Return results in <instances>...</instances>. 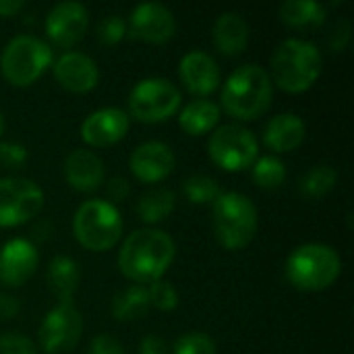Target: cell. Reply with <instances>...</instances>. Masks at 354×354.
<instances>
[{
  "mask_svg": "<svg viewBox=\"0 0 354 354\" xmlns=\"http://www.w3.org/2000/svg\"><path fill=\"white\" fill-rule=\"evenodd\" d=\"M212 220L216 239L230 251L245 249L255 239L259 224L255 203L239 191H226L218 195V199L212 203Z\"/></svg>",
  "mask_w": 354,
  "mask_h": 354,
  "instance_id": "5b68a950",
  "label": "cell"
},
{
  "mask_svg": "<svg viewBox=\"0 0 354 354\" xmlns=\"http://www.w3.org/2000/svg\"><path fill=\"white\" fill-rule=\"evenodd\" d=\"M274 97V83L261 64L247 62L230 73L222 87V108L239 120L261 116Z\"/></svg>",
  "mask_w": 354,
  "mask_h": 354,
  "instance_id": "3957f363",
  "label": "cell"
},
{
  "mask_svg": "<svg viewBox=\"0 0 354 354\" xmlns=\"http://www.w3.org/2000/svg\"><path fill=\"white\" fill-rule=\"evenodd\" d=\"M209 158L228 172H239L245 168H251L259 153V143L243 124H218L207 141Z\"/></svg>",
  "mask_w": 354,
  "mask_h": 354,
  "instance_id": "9c48e42d",
  "label": "cell"
},
{
  "mask_svg": "<svg viewBox=\"0 0 354 354\" xmlns=\"http://www.w3.org/2000/svg\"><path fill=\"white\" fill-rule=\"evenodd\" d=\"M174 255L176 245L168 232L158 228H139L124 239L118 251V268L129 280L143 286L162 280L172 266Z\"/></svg>",
  "mask_w": 354,
  "mask_h": 354,
  "instance_id": "6da1fadb",
  "label": "cell"
},
{
  "mask_svg": "<svg viewBox=\"0 0 354 354\" xmlns=\"http://www.w3.org/2000/svg\"><path fill=\"white\" fill-rule=\"evenodd\" d=\"M54 79L68 91H91L100 81V68L95 60L79 50H66L52 62Z\"/></svg>",
  "mask_w": 354,
  "mask_h": 354,
  "instance_id": "5bb4252c",
  "label": "cell"
},
{
  "mask_svg": "<svg viewBox=\"0 0 354 354\" xmlns=\"http://www.w3.org/2000/svg\"><path fill=\"white\" fill-rule=\"evenodd\" d=\"M89 25V12L83 2L62 0L56 2L46 15V35L60 48H71L83 39Z\"/></svg>",
  "mask_w": 354,
  "mask_h": 354,
  "instance_id": "7c38bea8",
  "label": "cell"
},
{
  "mask_svg": "<svg viewBox=\"0 0 354 354\" xmlns=\"http://www.w3.org/2000/svg\"><path fill=\"white\" fill-rule=\"evenodd\" d=\"M106 193H108V197H110V203L122 201V199H127L129 193H131V183H129L124 176H114V178L108 180Z\"/></svg>",
  "mask_w": 354,
  "mask_h": 354,
  "instance_id": "8d00e7d4",
  "label": "cell"
},
{
  "mask_svg": "<svg viewBox=\"0 0 354 354\" xmlns=\"http://www.w3.org/2000/svg\"><path fill=\"white\" fill-rule=\"evenodd\" d=\"M284 274L299 290H324L340 278L342 257L326 243H305L290 251Z\"/></svg>",
  "mask_w": 354,
  "mask_h": 354,
  "instance_id": "277c9868",
  "label": "cell"
},
{
  "mask_svg": "<svg viewBox=\"0 0 354 354\" xmlns=\"http://www.w3.org/2000/svg\"><path fill=\"white\" fill-rule=\"evenodd\" d=\"M127 27H131V31L137 37H141L143 41L162 44L174 35L176 19L166 4L156 2V0H147V2H139L131 10Z\"/></svg>",
  "mask_w": 354,
  "mask_h": 354,
  "instance_id": "4fadbf2b",
  "label": "cell"
},
{
  "mask_svg": "<svg viewBox=\"0 0 354 354\" xmlns=\"http://www.w3.org/2000/svg\"><path fill=\"white\" fill-rule=\"evenodd\" d=\"M172 354H216V342L205 332H189L174 342Z\"/></svg>",
  "mask_w": 354,
  "mask_h": 354,
  "instance_id": "f546056e",
  "label": "cell"
},
{
  "mask_svg": "<svg viewBox=\"0 0 354 354\" xmlns=\"http://www.w3.org/2000/svg\"><path fill=\"white\" fill-rule=\"evenodd\" d=\"M180 89L166 77H145L129 93V112L141 122H162L180 108Z\"/></svg>",
  "mask_w": 354,
  "mask_h": 354,
  "instance_id": "ba28073f",
  "label": "cell"
},
{
  "mask_svg": "<svg viewBox=\"0 0 354 354\" xmlns=\"http://www.w3.org/2000/svg\"><path fill=\"white\" fill-rule=\"evenodd\" d=\"M129 166L133 176L141 183H160L172 174L176 166V156L168 143L153 139L133 149Z\"/></svg>",
  "mask_w": 354,
  "mask_h": 354,
  "instance_id": "9a60e30c",
  "label": "cell"
},
{
  "mask_svg": "<svg viewBox=\"0 0 354 354\" xmlns=\"http://www.w3.org/2000/svg\"><path fill=\"white\" fill-rule=\"evenodd\" d=\"M222 116V108L205 97H197L193 102H189L180 114H178V124L187 135H205L209 131H214L220 122Z\"/></svg>",
  "mask_w": 354,
  "mask_h": 354,
  "instance_id": "603a6c76",
  "label": "cell"
},
{
  "mask_svg": "<svg viewBox=\"0 0 354 354\" xmlns=\"http://www.w3.org/2000/svg\"><path fill=\"white\" fill-rule=\"evenodd\" d=\"M23 6H25L23 0H0V17L17 15Z\"/></svg>",
  "mask_w": 354,
  "mask_h": 354,
  "instance_id": "ab89813d",
  "label": "cell"
},
{
  "mask_svg": "<svg viewBox=\"0 0 354 354\" xmlns=\"http://www.w3.org/2000/svg\"><path fill=\"white\" fill-rule=\"evenodd\" d=\"M348 41H351V23L348 19H342L330 35V48L334 52H342L348 46Z\"/></svg>",
  "mask_w": 354,
  "mask_h": 354,
  "instance_id": "d590c367",
  "label": "cell"
},
{
  "mask_svg": "<svg viewBox=\"0 0 354 354\" xmlns=\"http://www.w3.org/2000/svg\"><path fill=\"white\" fill-rule=\"evenodd\" d=\"M178 75L185 87L199 97L214 93L220 85V66L214 60V56L203 50L187 52L180 58Z\"/></svg>",
  "mask_w": 354,
  "mask_h": 354,
  "instance_id": "ac0fdd59",
  "label": "cell"
},
{
  "mask_svg": "<svg viewBox=\"0 0 354 354\" xmlns=\"http://www.w3.org/2000/svg\"><path fill=\"white\" fill-rule=\"evenodd\" d=\"M139 354H168V344L156 334H147L139 342Z\"/></svg>",
  "mask_w": 354,
  "mask_h": 354,
  "instance_id": "74e56055",
  "label": "cell"
},
{
  "mask_svg": "<svg viewBox=\"0 0 354 354\" xmlns=\"http://www.w3.org/2000/svg\"><path fill=\"white\" fill-rule=\"evenodd\" d=\"M64 178L81 193L95 191L104 183V162L91 149H75L64 160Z\"/></svg>",
  "mask_w": 354,
  "mask_h": 354,
  "instance_id": "d6986e66",
  "label": "cell"
},
{
  "mask_svg": "<svg viewBox=\"0 0 354 354\" xmlns=\"http://www.w3.org/2000/svg\"><path fill=\"white\" fill-rule=\"evenodd\" d=\"M44 191L31 178H0V226H19L39 216Z\"/></svg>",
  "mask_w": 354,
  "mask_h": 354,
  "instance_id": "30bf717a",
  "label": "cell"
},
{
  "mask_svg": "<svg viewBox=\"0 0 354 354\" xmlns=\"http://www.w3.org/2000/svg\"><path fill=\"white\" fill-rule=\"evenodd\" d=\"M174 207H176V195L166 187H156L151 191H145L135 205L137 216L145 224H158L166 220L174 212Z\"/></svg>",
  "mask_w": 354,
  "mask_h": 354,
  "instance_id": "484cf974",
  "label": "cell"
},
{
  "mask_svg": "<svg viewBox=\"0 0 354 354\" xmlns=\"http://www.w3.org/2000/svg\"><path fill=\"white\" fill-rule=\"evenodd\" d=\"M46 280H48L52 295L58 299V303H73V297L81 282L79 263L68 255H58L50 261Z\"/></svg>",
  "mask_w": 354,
  "mask_h": 354,
  "instance_id": "7402d4cb",
  "label": "cell"
},
{
  "mask_svg": "<svg viewBox=\"0 0 354 354\" xmlns=\"http://www.w3.org/2000/svg\"><path fill=\"white\" fill-rule=\"evenodd\" d=\"M336 183H338L336 168L330 164H317L299 178V191L309 199H319L328 195L336 187Z\"/></svg>",
  "mask_w": 354,
  "mask_h": 354,
  "instance_id": "4316f807",
  "label": "cell"
},
{
  "mask_svg": "<svg viewBox=\"0 0 354 354\" xmlns=\"http://www.w3.org/2000/svg\"><path fill=\"white\" fill-rule=\"evenodd\" d=\"M249 23L245 21V17L236 10H226L222 12L212 29L214 35V44L218 48V52L226 54V56H239L241 52H245L247 44H249Z\"/></svg>",
  "mask_w": 354,
  "mask_h": 354,
  "instance_id": "44dd1931",
  "label": "cell"
},
{
  "mask_svg": "<svg viewBox=\"0 0 354 354\" xmlns=\"http://www.w3.org/2000/svg\"><path fill=\"white\" fill-rule=\"evenodd\" d=\"M147 295H149V305L160 311H172L178 307V290L172 286V282L164 278L151 282L147 286Z\"/></svg>",
  "mask_w": 354,
  "mask_h": 354,
  "instance_id": "4dcf8cb0",
  "label": "cell"
},
{
  "mask_svg": "<svg viewBox=\"0 0 354 354\" xmlns=\"http://www.w3.org/2000/svg\"><path fill=\"white\" fill-rule=\"evenodd\" d=\"M183 193L191 203L203 205V203H214L222 191H220V185L214 176L191 174L183 180Z\"/></svg>",
  "mask_w": 354,
  "mask_h": 354,
  "instance_id": "f1b7e54d",
  "label": "cell"
},
{
  "mask_svg": "<svg viewBox=\"0 0 354 354\" xmlns=\"http://www.w3.org/2000/svg\"><path fill=\"white\" fill-rule=\"evenodd\" d=\"M29 153L23 143L17 141H2L0 143V168L6 170H17L27 162Z\"/></svg>",
  "mask_w": 354,
  "mask_h": 354,
  "instance_id": "d6a6232c",
  "label": "cell"
},
{
  "mask_svg": "<svg viewBox=\"0 0 354 354\" xmlns=\"http://www.w3.org/2000/svg\"><path fill=\"white\" fill-rule=\"evenodd\" d=\"M4 114H2V110H0V135H2V131H4Z\"/></svg>",
  "mask_w": 354,
  "mask_h": 354,
  "instance_id": "60d3db41",
  "label": "cell"
},
{
  "mask_svg": "<svg viewBox=\"0 0 354 354\" xmlns=\"http://www.w3.org/2000/svg\"><path fill=\"white\" fill-rule=\"evenodd\" d=\"M307 135L305 120L295 112H282L268 120L263 129V143L278 153H286L297 149Z\"/></svg>",
  "mask_w": 354,
  "mask_h": 354,
  "instance_id": "ffe728a7",
  "label": "cell"
},
{
  "mask_svg": "<svg viewBox=\"0 0 354 354\" xmlns=\"http://www.w3.org/2000/svg\"><path fill=\"white\" fill-rule=\"evenodd\" d=\"M319 48L303 37H288L274 50L270 58V79L290 93L307 91L322 75Z\"/></svg>",
  "mask_w": 354,
  "mask_h": 354,
  "instance_id": "7a4b0ae2",
  "label": "cell"
},
{
  "mask_svg": "<svg viewBox=\"0 0 354 354\" xmlns=\"http://www.w3.org/2000/svg\"><path fill=\"white\" fill-rule=\"evenodd\" d=\"M39 253L35 245L23 236L10 239L0 247V282L4 286L25 284L37 270Z\"/></svg>",
  "mask_w": 354,
  "mask_h": 354,
  "instance_id": "2e32d148",
  "label": "cell"
},
{
  "mask_svg": "<svg viewBox=\"0 0 354 354\" xmlns=\"http://www.w3.org/2000/svg\"><path fill=\"white\" fill-rule=\"evenodd\" d=\"M21 309V303L17 297L8 292H0V319H12Z\"/></svg>",
  "mask_w": 354,
  "mask_h": 354,
  "instance_id": "f35d334b",
  "label": "cell"
},
{
  "mask_svg": "<svg viewBox=\"0 0 354 354\" xmlns=\"http://www.w3.org/2000/svg\"><path fill=\"white\" fill-rule=\"evenodd\" d=\"M328 8L317 0H286L280 6V17L286 25L299 29H315L326 21Z\"/></svg>",
  "mask_w": 354,
  "mask_h": 354,
  "instance_id": "cb8c5ba5",
  "label": "cell"
},
{
  "mask_svg": "<svg viewBox=\"0 0 354 354\" xmlns=\"http://www.w3.org/2000/svg\"><path fill=\"white\" fill-rule=\"evenodd\" d=\"M129 112L116 106L97 108L81 122V137L91 147H106L120 141L129 131Z\"/></svg>",
  "mask_w": 354,
  "mask_h": 354,
  "instance_id": "e0dca14e",
  "label": "cell"
},
{
  "mask_svg": "<svg viewBox=\"0 0 354 354\" xmlns=\"http://www.w3.org/2000/svg\"><path fill=\"white\" fill-rule=\"evenodd\" d=\"M87 354H124V348H122V344L114 336H110V334H97L91 340Z\"/></svg>",
  "mask_w": 354,
  "mask_h": 354,
  "instance_id": "e575fe53",
  "label": "cell"
},
{
  "mask_svg": "<svg viewBox=\"0 0 354 354\" xmlns=\"http://www.w3.org/2000/svg\"><path fill=\"white\" fill-rule=\"evenodd\" d=\"M0 354H37V346L21 334H2Z\"/></svg>",
  "mask_w": 354,
  "mask_h": 354,
  "instance_id": "836d02e7",
  "label": "cell"
},
{
  "mask_svg": "<svg viewBox=\"0 0 354 354\" xmlns=\"http://www.w3.org/2000/svg\"><path fill=\"white\" fill-rule=\"evenodd\" d=\"M149 295L147 286L133 284L118 290L112 299V315L116 322H135L141 319L149 311Z\"/></svg>",
  "mask_w": 354,
  "mask_h": 354,
  "instance_id": "d4e9b609",
  "label": "cell"
},
{
  "mask_svg": "<svg viewBox=\"0 0 354 354\" xmlns=\"http://www.w3.org/2000/svg\"><path fill=\"white\" fill-rule=\"evenodd\" d=\"M54 62V50L37 35L19 33L6 41L0 54L2 77L19 87L31 85Z\"/></svg>",
  "mask_w": 354,
  "mask_h": 354,
  "instance_id": "8992f818",
  "label": "cell"
},
{
  "mask_svg": "<svg viewBox=\"0 0 354 354\" xmlns=\"http://www.w3.org/2000/svg\"><path fill=\"white\" fill-rule=\"evenodd\" d=\"M122 216L108 199L83 201L73 218V232L77 241L89 251H108L122 236Z\"/></svg>",
  "mask_w": 354,
  "mask_h": 354,
  "instance_id": "52a82bcc",
  "label": "cell"
},
{
  "mask_svg": "<svg viewBox=\"0 0 354 354\" xmlns=\"http://www.w3.org/2000/svg\"><path fill=\"white\" fill-rule=\"evenodd\" d=\"M251 176L261 189H278L286 178V166L278 156H261L251 166Z\"/></svg>",
  "mask_w": 354,
  "mask_h": 354,
  "instance_id": "83f0119b",
  "label": "cell"
},
{
  "mask_svg": "<svg viewBox=\"0 0 354 354\" xmlns=\"http://www.w3.org/2000/svg\"><path fill=\"white\" fill-rule=\"evenodd\" d=\"M83 317L73 303H58L52 307L37 330L39 346L48 354H64L73 351L81 340Z\"/></svg>",
  "mask_w": 354,
  "mask_h": 354,
  "instance_id": "8fae6325",
  "label": "cell"
},
{
  "mask_svg": "<svg viewBox=\"0 0 354 354\" xmlns=\"http://www.w3.org/2000/svg\"><path fill=\"white\" fill-rule=\"evenodd\" d=\"M127 21L120 17V15H108L104 17L100 23H97V29H95V35H97V41L102 46H114L118 44L124 35H127Z\"/></svg>",
  "mask_w": 354,
  "mask_h": 354,
  "instance_id": "1f68e13d",
  "label": "cell"
}]
</instances>
